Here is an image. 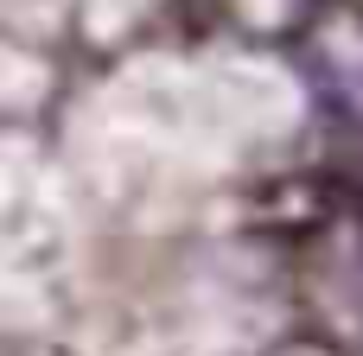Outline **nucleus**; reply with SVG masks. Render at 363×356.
<instances>
[{
    "label": "nucleus",
    "instance_id": "f03ea898",
    "mask_svg": "<svg viewBox=\"0 0 363 356\" xmlns=\"http://www.w3.org/2000/svg\"><path fill=\"white\" fill-rule=\"evenodd\" d=\"M19 356H57V350H19Z\"/></svg>",
    "mask_w": 363,
    "mask_h": 356
},
{
    "label": "nucleus",
    "instance_id": "f257e3e1",
    "mask_svg": "<svg viewBox=\"0 0 363 356\" xmlns=\"http://www.w3.org/2000/svg\"><path fill=\"white\" fill-rule=\"evenodd\" d=\"M274 356H338V350H332V344H306V338H300V344H287V350H274Z\"/></svg>",
    "mask_w": 363,
    "mask_h": 356
}]
</instances>
